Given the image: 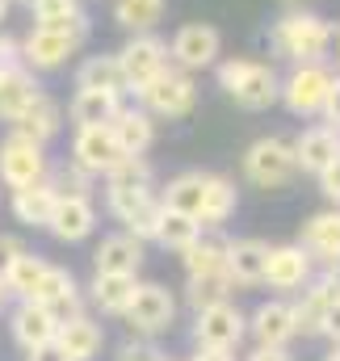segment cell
Segmentation results:
<instances>
[{
	"label": "cell",
	"mask_w": 340,
	"mask_h": 361,
	"mask_svg": "<svg viewBox=\"0 0 340 361\" xmlns=\"http://www.w3.org/2000/svg\"><path fill=\"white\" fill-rule=\"evenodd\" d=\"M88 17H72V21H34L30 34L17 42L21 47V63L30 72H55L63 68L80 47L88 42Z\"/></svg>",
	"instance_id": "cell-1"
},
{
	"label": "cell",
	"mask_w": 340,
	"mask_h": 361,
	"mask_svg": "<svg viewBox=\"0 0 340 361\" xmlns=\"http://www.w3.org/2000/svg\"><path fill=\"white\" fill-rule=\"evenodd\" d=\"M332 38H336V30H332L320 13H307V8H294V13L277 17L273 30H269V47H273L281 59H290V63L328 59Z\"/></svg>",
	"instance_id": "cell-2"
},
{
	"label": "cell",
	"mask_w": 340,
	"mask_h": 361,
	"mask_svg": "<svg viewBox=\"0 0 340 361\" xmlns=\"http://www.w3.org/2000/svg\"><path fill=\"white\" fill-rule=\"evenodd\" d=\"M219 89L227 92L240 109L260 114V109L277 105V97H281V76H277L269 63H260V59L236 55V59L219 63Z\"/></svg>",
	"instance_id": "cell-3"
},
{
	"label": "cell",
	"mask_w": 340,
	"mask_h": 361,
	"mask_svg": "<svg viewBox=\"0 0 340 361\" xmlns=\"http://www.w3.org/2000/svg\"><path fill=\"white\" fill-rule=\"evenodd\" d=\"M105 210L122 223V231L139 235L143 244L156 240L160 219H164V202L160 193H152V185H109L105 180Z\"/></svg>",
	"instance_id": "cell-4"
},
{
	"label": "cell",
	"mask_w": 340,
	"mask_h": 361,
	"mask_svg": "<svg viewBox=\"0 0 340 361\" xmlns=\"http://www.w3.org/2000/svg\"><path fill=\"white\" fill-rule=\"evenodd\" d=\"M332 68L324 59L315 63H294L286 76H281V105L294 114V118H324V105H328V89H332Z\"/></svg>",
	"instance_id": "cell-5"
},
{
	"label": "cell",
	"mask_w": 340,
	"mask_h": 361,
	"mask_svg": "<svg viewBox=\"0 0 340 361\" xmlns=\"http://www.w3.org/2000/svg\"><path fill=\"white\" fill-rule=\"evenodd\" d=\"M294 173H298V160H294L290 139L265 135L244 152V180L256 185V189H286L294 180Z\"/></svg>",
	"instance_id": "cell-6"
},
{
	"label": "cell",
	"mask_w": 340,
	"mask_h": 361,
	"mask_svg": "<svg viewBox=\"0 0 340 361\" xmlns=\"http://www.w3.org/2000/svg\"><path fill=\"white\" fill-rule=\"evenodd\" d=\"M139 97V105L152 114V118H189L193 114V105H198V85H193V72H181V68H164L152 85H143V89L135 92Z\"/></svg>",
	"instance_id": "cell-7"
},
{
	"label": "cell",
	"mask_w": 340,
	"mask_h": 361,
	"mask_svg": "<svg viewBox=\"0 0 340 361\" xmlns=\"http://www.w3.org/2000/svg\"><path fill=\"white\" fill-rule=\"evenodd\" d=\"M122 319L130 324L135 336H160L176 324V294L160 281H139V290H135Z\"/></svg>",
	"instance_id": "cell-8"
},
{
	"label": "cell",
	"mask_w": 340,
	"mask_h": 361,
	"mask_svg": "<svg viewBox=\"0 0 340 361\" xmlns=\"http://www.w3.org/2000/svg\"><path fill=\"white\" fill-rule=\"evenodd\" d=\"M193 345L198 349H236L244 336H248V315L223 298V302H210L202 311H193Z\"/></svg>",
	"instance_id": "cell-9"
},
{
	"label": "cell",
	"mask_w": 340,
	"mask_h": 361,
	"mask_svg": "<svg viewBox=\"0 0 340 361\" xmlns=\"http://www.w3.org/2000/svg\"><path fill=\"white\" fill-rule=\"evenodd\" d=\"M122 76H126V92H139L143 85H152L164 68H169V42L152 30V34H130L126 47L118 51Z\"/></svg>",
	"instance_id": "cell-10"
},
{
	"label": "cell",
	"mask_w": 340,
	"mask_h": 361,
	"mask_svg": "<svg viewBox=\"0 0 340 361\" xmlns=\"http://www.w3.org/2000/svg\"><path fill=\"white\" fill-rule=\"evenodd\" d=\"M219 55H223V34H219L210 21H189V25H181L169 42V59H172V68H181V72L214 68Z\"/></svg>",
	"instance_id": "cell-11"
},
{
	"label": "cell",
	"mask_w": 340,
	"mask_h": 361,
	"mask_svg": "<svg viewBox=\"0 0 340 361\" xmlns=\"http://www.w3.org/2000/svg\"><path fill=\"white\" fill-rule=\"evenodd\" d=\"M47 177H51L47 147L8 130V139L0 143V185L21 189V185H34V180H47Z\"/></svg>",
	"instance_id": "cell-12"
},
{
	"label": "cell",
	"mask_w": 340,
	"mask_h": 361,
	"mask_svg": "<svg viewBox=\"0 0 340 361\" xmlns=\"http://www.w3.org/2000/svg\"><path fill=\"white\" fill-rule=\"evenodd\" d=\"M122 143L114 139V126H76L72 135V169H80L85 177H109L122 160Z\"/></svg>",
	"instance_id": "cell-13"
},
{
	"label": "cell",
	"mask_w": 340,
	"mask_h": 361,
	"mask_svg": "<svg viewBox=\"0 0 340 361\" xmlns=\"http://www.w3.org/2000/svg\"><path fill=\"white\" fill-rule=\"evenodd\" d=\"M315 277V257L303 244H269V261H265V281L277 294H294Z\"/></svg>",
	"instance_id": "cell-14"
},
{
	"label": "cell",
	"mask_w": 340,
	"mask_h": 361,
	"mask_svg": "<svg viewBox=\"0 0 340 361\" xmlns=\"http://www.w3.org/2000/svg\"><path fill=\"white\" fill-rule=\"evenodd\" d=\"M97 227V206L88 193H59L55 197V210H51V223L47 231L59 240V244H80L92 235Z\"/></svg>",
	"instance_id": "cell-15"
},
{
	"label": "cell",
	"mask_w": 340,
	"mask_h": 361,
	"mask_svg": "<svg viewBox=\"0 0 340 361\" xmlns=\"http://www.w3.org/2000/svg\"><path fill=\"white\" fill-rule=\"evenodd\" d=\"M30 302H42V307L55 315V324H68L72 315L85 311L80 281H76L68 269H59V265H47V273H42V281H38V290H34Z\"/></svg>",
	"instance_id": "cell-16"
},
{
	"label": "cell",
	"mask_w": 340,
	"mask_h": 361,
	"mask_svg": "<svg viewBox=\"0 0 340 361\" xmlns=\"http://www.w3.org/2000/svg\"><path fill=\"white\" fill-rule=\"evenodd\" d=\"M340 302V290L328 277H311L303 290H298V302L294 307V328L298 336H324V324H328V311Z\"/></svg>",
	"instance_id": "cell-17"
},
{
	"label": "cell",
	"mask_w": 340,
	"mask_h": 361,
	"mask_svg": "<svg viewBox=\"0 0 340 361\" xmlns=\"http://www.w3.org/2000/svg\"><path fill=\"white\" fill-rule=\"evenodd\" d=\"M248 336H253L256 345L286 349V345L298 336V328H294V307H290L286 298H269V302H260L253 315H248Z\"/></svg>",
	"instance_id": "cell-18"
},
{
	"label": "cell",
	"mask_w": 340,
	"mask_h": 361,
	"mask_svg": "<svg viewBox=\"0 0 340 361\" xmlns=\"http://www.w3.org/2000/svg\"><path fill=\"white\" fill-rule=\"evenodd\" d=\"M101 345H105V328L85 311L72 315L68 324H59V332H55V349L68 361H97Z\"/></svg>",
	"instance_id": "cell-19"
},
{
	"label": "cell",
	"mask_w": 340,
	"mask_h": 361,
	"mask_svg": "<svg viewBox=\"0 0 340 361\" xmlns=\"http://www.w3.org/2000/svg\"><path fill=\"white\" fill-rule=\"evenodd\" d=\"M8 332H13V341H17L21 349H38V345H51V341H55L59 324H55V315H51L42 302L21 298V302L13 307V315H8Z\"/></svg>",
	"instance_id": "cell-20"
},
{
	"label": "cell",
	"mask_w": 340,
	"mask_h": 361,
	"mask_svg": "<svg viewBox=\"0 0 340 361\" xmlns=\"http://www.w3.org/2000/svg\"><path fill=\"white\" fill-rule=\"evenodd\" d=\"M336 156H340V130L328 126V122L307 126V130L294 139V160H298V169L311 173V177H320Z\"/></svg>",
	"instance_id": "cell-21"
},
{
	"label": "cell",
	"mask_w": 340,
	"mask_h": 361,
	"mask_svg": "<svg viewBox=\"0 0 340 361\" xmlns=\"http://www.w3.org/2000/svg\"><path fill=\"white\" fill-rule=\"evenodd\" d=\"M42 97V85H38V72H30L25 63H17V68H8L4 76H0V122H17L34 101Z\"/></svg>",
	"instance_id": "cell-22"
},
{
	"label": "cell",
	"mask_w": 340,
	"mask_h": 361,
	"mask_svg": "<svg viewBox=\"0 0 340 361\" xmlns=\"http://www.w3.org/2000/svg\"><path fill=\"white\" fill-rule=\"evenodd\" d=\"M55 197H59V189L47 177V180H34V185L13 189L8 210H13V219H17L21 227H47V223H51V210H55Z\"/></svg>",
	"instance_id": "cell-23"
},
{
	"label": "cell",
	"mask_w": 340,
	"mask_h": 361,
	"mask_svg": "<svg viewBox=\"0 0 340 361\" xmlns=\"http://www.w3.org/2000/svg\"><path fill=\"white\" fill-rule=\"evenodd\" d=\"M92 265H97V273H139L143 269V240L130 231H114L97 244Z\"/></svg>",
	"instance_id": "cell-24"
},
{
	"label": "cell",
	"mask_w": 340,
	"mask_h": 361,
	"mask_svg": "<svg viewBox=\"0 0 340 361\" xmlns=\"http://www.w3.org/2000/svg\"><path fill=\"white\" fill-rule=\"evenodd\" d=\"M109 126H114V139L122 143L126 156H147L156 143V118L143 105H122Z\"/></svg>",
	"instance_id": "cell-25"
},
{
	"label": "cell",
	"mask_w": 340,
	"mask_h": 361,
	"mask_svg": "<svg viewBox=\"0 0 340 361\" xmlns=\"http://www.w3.org/2000/svg\"><path fill=\"white\" fill-rule=\"evenodd\" d=\"M135 290H139V273H92L88 298L101 315H126Z\"/></svg>",
	"instance_id": "cell-26"
},
{
	"label": "cell",
	"mask_w": 340,
	"mask_h": 361,
	"mask_svg": "<svg viewBox=\"0 0 340 361\" xmlns=\"http://www.w3.org/2000/svg\"><path fill=\"white\" fill-rule=\"evenodd\" d=\"M265 261H269V244L256 240V235L227 244V277L236 286H260L265 281Z\"/></svg>",
	"instance_id": "cell-27"
},
{
	"label": "cell",
	"mask_w": 340,
	"mask_h": 361,
	"mask_svg": "<svg viewBox=\"0 0 340 361\" xmlns=\"http://www.w3.org/2000/svg\"><path fill=\"white\" fill-rule=\"evenodd\" d=\"M206 189H210V173L189 169V173H176V177L164 185L160 202H164V210H181V214L198 219V210H202V202H206Z\"/></svg>",
	"instance_id": "cell-28"
},
{
	"label": "cell",
	"mask_w": 340,
	"mask_h": 361,
	"mask_svg": "<svg viewBox=\"0 0 340 361\" xmlns=\"http://www.w3.org/2000/svg\"><path fill=\"white\" fill-rule=\"evenodd\" d=\"M59 130H63V109H59L47 92H42V97H38V101H34V105H30V109L13 122V135L34 139V143H42V147H47Z\"/></svg>",
	"instance_id": "cell-29"
},
{
	"label": "cell",
	"mask_w": 340,
	"mask_h": 361,
	"mask_svg": "<svg viewBox=\"0 0 340 361\" xmlns=\"http://www.w3.org/2000/svg\"><path fill=\"white\" fill-rule=\"evenodd\" d=\"M122 109V97L105 89H76L72 105H68V118L76 126H109Z\"/></svg>",
	"instance_id": "cell-30"
},
{
	"label": "cell",
	"mask_w": 340,
	"mask_h": 361,
	"mask_svg": "<svg viewBox=\"0 0 340 361\" xmlns=\"http://www.w3.org/2000/svg\"><path fill=\"white\" fill-rule=\"evenodd\" d=\"M298 244H303L311 257H320V261L340 257V206L311 214V219L303 223V235H298Z\"/></svg>",
	"instance_id": "cell-31"
},
{
	"label": "cell",
	"mask_w": 340,
	"mask_h": 361,
	"mask_svg": "<svg viewBox=\"0 0 340 361\" xmlns=\"http://www.w3.org/2000/svg\"><path fill=\"white\" fill-rule=\"evenodd\" d=\"M227 244L219 231H202L193 248L181 252L185 261V277H210V273H227Z\"/></svg>",
	"instance_id": "cell-32"
},
{
	"label": "cell",
	"mask_w": 340,
	"mask_h": 361,
	"mask_svg": "<svg viewBox=\"0 0 340 361\" xmlns=\"http://www.w3.org/2000/svg\"><path fill=\"white\" fill-rule=\"evenodd\" d=\"M236 206H240V189H236L227 177L210 173L206 202H202V210H198V223H202V231H219V227H223V223L236 214Z\"/></svg>",
	"instance_id": "cell-33"
},
{
	"label": "cell",
	"mask_w": 340,
	"mask_h": 361,
	"mask_svg": "<svg viewBox=\"0 0 340 361\" xmlns=\"http://www.w3.org/2000/svg\"><path fill=\"white\" fill-rule=\"evenodd\" d=\"M76 89H105V92L126 97V76H122L118 51L114 55H88L85 63L76 68Z\"/></svg>",
	"instance_id": "cell-34"
},
{
	"label": "cell",
	"mask_w": 340,
	"mask_h": 361,
	"mask_svg": "<svg viewBox=\"0 0 340 361\" xmlns=\"http://www.w3.org/2000/svg\"><path fill=\"white\" fill-rule=\"evenodd\" d=\"M169 0H114V21L126 34H152L164 17Z\"/></svg>",
	"instance_id": "cell-35"
},
{
	"label": "cell",
	"mask_w": 340,
	"mask_h": 361,
	"mask_svg": "<svg viewBox=\"0 0 340 361\" xmlns=\"http://www.w3.org/2000/svg\"><path fill=\"white\" fill-rule=\"evenodd\" d=\"M47 265H51V261H42L38 252H21V257L8 265V273H4L0 281H4V290H8L17 302H21V298H34V290H38V281H42Z\"/></svg>",
	"instance_id": "cell-36"
},
{
	"label": "cell",
	"mask_w": 340,
	"mask_h": 361,
	"mask_svg": "<svg viewBox=\"0 0 340 361\" xmlns=\"http://www.w3.org/2000/svg\"><path fill=\"white\" fill-rule=\"evenodd\" d=\"M198 235H202V223H198V219H189V214H181V210H164L160 231H156L152 244H160V248H169V252H185V248L198 244Z\"/></svg>",
	"instance_id": "cell-37"
},
{
	"label": "cell",
	"mask_w": 340,
	"mask_h": 361,
	"mask_svg": "<svg viewBox=\"0 0 340 361\" xmlns=\"http://www.w3.org/2000/svg\"><path fill=\"white\" fill-rule=\"evenodd\" d=\"M231 290H236V281H231L227 273H210V277H185V298H189V307H193V311H202V307H210V302H223V298H231Z\"/></svg>",
	"instance_id": "cell-38"
},
{
	"label": "cell",
	"mask_w": 340,
	"mask_h": 361,
	"mask_svg": "<svg viewBox=\"0 0 340 361\" xmlns=\"http://www.w3.org/2000/svg\"><path fill=\"white\" fill-rule=\"evenodd\" d=\"M34 21H72L85 17V0H25Z\"/></svg>",
	"instance_id": "cell-39"
},
{
	"label": "cell",
	"mask_w": 340,
	"mask_h": 361,
	"mask_svg": "<svg viewBox=\"0 0 340 361\" xmlns=\"http://www.w3.org/2000/svg\"><path fill=\"white\" fill-rule=\"evenodd\" d=\"M152 164H147V156H122L118 160V169L109 173V185H152Z\"/></svg>",
	"instance_id": "cell-40"
},
{
	"label": "cell",
	"mask_w": 340,
	"mask_h": 361,
	"mask_svg": "<svg viewBox=\"0 0 340 361\" xmlns=\"http://www.w3.org/2000/svg\"><path fill=\"white\" fill-rule=\"evenodd\" d=\"M122 361H164V353H160L156 345H147V336H143V341L122 345Z\"/></svg>",
	"instance_id": "cell-41"
},
{
	"label": "cell",
	"mask_w": 340,
	"mask_h": 361,
	"mask_svg": "<svg viewBox=\"0 0 340 361\" xmlns=\"http://www.w3.org/2000/svg\"><path fill=\"white\" fill-rule=\"evenodd\" d=\"M320 189H324V197H328L332 206H340V156L320 173Z\"/></svg>",
	"instance_id": "cell-42"
},
{
	"label": "cell",
	"mask_w": 340,
	"mask_h": 361,
	"mask_svg": "<svg viewBox=\"0 0 340 361\" xmlns=\"http://www.w3.org/2000/svg\"><path fill=\"white\" fill-rule=\"evenodd\" d=\"M21 252H25V248H21V240H17V235H8V231H0V277L8 273V265H13Z\"/></svg>",
	"instance_id": "cell-43"
},
{
	"label": "cell",
	"mask_w": 340,
	"mask_h": 361,
	"mask_svg": "<svg viewBox=\"0 0 340 361\" xmlns=\"http://www.w3.org/2000/svg\"><path fill=\"white\" fill-rule=\"evenodd\" d=\"M324 122L340 130V76H332V89H328V105H324Z\"/></svg>",
	"instance_id": "cell-44"
},
{
	"label": "cell",
	"mask_w": 340,
	"mask_h": 361,
	"mask_svg": "<svg viewBox=\"0 0 340 361\" xmlns=\"http://www.w3.org/2000/svg\"><path fill=\"white\" fill-rule=\"evenodd\" d=\"M21 63V47L13 42V38H0V76L8 72V68H17Z\"/></svg>",
	"instance_id": "cell-45"
},
{
	"label": "cell",
	"mask_w": 340,
	"mask_h": 361,
	"mask_svg": "<svg viewBox=\"0 0 340 361\" xmlns=\"http://www.w3.org/2000/svg\"><path fill=\"white\" fill-rule=\"evenodd\" d=\"M248 361H294V357H290V349H269V345H256L253 353H248Z\"/></svg>",
	"instance_id": "cell-46"
},
{
	"label": "cell",
	"mask_w": 340,
	"mask_h": 361,
	"mask_svg": "<svg viewBox=\"0 0 340 361\" xmlns=\"http://www.w3.org/2000/svg\"><path fill=\"white\" fill-rule=\"evenodd\" d=\"M25 361H68L59 349H55V341L51 345H38V349H25Z\"/></svg>",
	"instance_id": "cell-47"
},
{
	"label": "cell",
	"mask_w": 340,
	"mask_h": 361,
	"mask_svg": "<svg viewBox=\"0 0 340 361\" xmlns=\"http://www.w3.org/2000/svg\"><path fill=\"white\" fill-rule=\"evenodd\" d=\"M324 336L332 341V345H340V302L328 311V324H324Z\"/></svg>",
	"instance_id": "cell-48"
},
{
	"label": "cell",
	"mask_w": 340,
	"mask_h": 361,
	"mask_svg": "<svg viewBox=\"0 0 340 361\" xmlns=\"http://www.w3.org/2000/svg\"><path fill=\"white\" fill-rule=\"evenodd\" d=\"M193 361H236V349H198Z\"/></svg>",
	"instance_id": "cell-49"
},
{
	"label": "cell",
	"mask_w": 340,
	"mask_h": 361,
	"mask_svg": "<svg viewBox=\"0 0 340 361\" xmlns=\"http://www.w3.org/2000/svg\"><path fill=\"white\" fill-rule=\"evenodd\" d=\"M324 277L340 290V257H328V261H324Z\"/></svg>",
	"instance_id": "cell-50"
},
{
	"label": "cell",
	"mask_w": 340,
	"mask_h": 361,
	"mask_svg": "<svg viewBox=\"0 0 340 361\" xmlns=\"http://www.w3.org/2000/svg\"><path fill=\"white\" fill-rule=\"evenodd\" d=\"M324 361H340V345H332V353H328Z\"/></svg>",
	"instance_id": "cell-51"
},
{
	"label": "cell",
	"mask_w": 340,
	"mask_h": 361,
	"mask_svg": "<svg viewBox=\"0 0 340 361\" xmlns=\"http://www.w3.org/2000/svg\"><path fill=\"white\" fill-rule=\"evenodd\" d=\"M4 17H8V0H0V21H4Z\"/></svg>",
	"instance_id": "cell-52"
},
{
	"label": "cell",
	"mask_w": 340,
	"mask_h": 361,
	"mask_svg": "<svg viewBox=\"0 0 340 361\" xmlns=\"http://www.w3.org/2000/svg\"><path fill=\"white\" fill-rule=\"evenodd\" d=\"M4 298H8V290H4V281H0V307H4Z\"/></svg>",
	"instance_id": "cell-53"
},
{
	"label": "cell",
	"mask_w": 340,
	"mask_h": 361,
	"mask_svg": "<svg viewBox=\"0 0 340 361\" xmlns=\"http://www.w3.org/2000/svg\"><path fill=\"white\" fill-rule=\"evenodd\" d=\"M332 47H336V59H340V30H336V38H332Z\"/></svg>",
	"instance_id": "cell-54"
},
{
	"label": "cell",
	"mask_w": 340,
	"mask_h": 361,
	"mask_svg": "<svg viewBox=\"0 0 340 361\" xmlns=\"http://www.w3.org/2000/svg\"><path fill=\"white\" fill-rule=\"evenodd\" d=\"M164 361H169V357H164Z\"/></svg>",
	"instance_id": "cell-55"
}]
</instances>
